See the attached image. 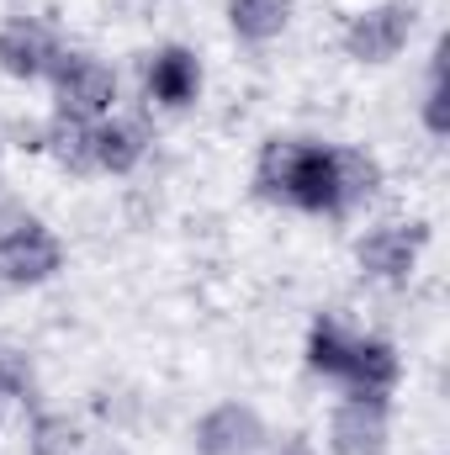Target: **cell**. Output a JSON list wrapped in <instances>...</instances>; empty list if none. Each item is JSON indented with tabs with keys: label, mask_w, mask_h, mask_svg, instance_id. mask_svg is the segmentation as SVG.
<instances>
[{
	"label": "cell",
	"mask_w": 450,
	"mask_h": 455,
	"mask_svg": "<svg viewBox=\"0 0 450 455\" xmlns=\"http://www.w3.org/2000/svg\"><path fill=\"white\" fill-rule=\"evenodd\" d=\"M344 397H371V403H392L403 387V349L387 334H355L350 360L334 381Z\"/></svg>",
	"instance_id": "9c48e42d"
},
{
	"label": "cell",
	"mask_w": 450,
	"mask_h": 455,
	"mask_svg": "<svg viewBox=\"0 0 450 455\" xmlns=\"http://www.w3.org/2000/svg\"><path fill=\"white\" fill-rule=\"evenodd\" d=\"M138 80H143V101H149L154 112L181 116L202 101V91H207V64H202V53H197L191 43H159V48L143 53Z\"/></svg>",
	"instance_id": "5b68a950"
},
{
	"label": "cell",
	"mask_w": 450,
	"mask_h": 455,
	"mask_svg": "<svg viewBox=\"0 0 450 455\" xmlns=\"http://www.w3.org/2000/svg\"><path fill=\"white\" fill-rule=\"evenodd\" d=\"M64 265H69L64 238L37 218V223H32L16 243H11V249H5V254H0V286H11V291H37V286L59 281V275H64Z\"/></svg>",
	"instance_id": "30bf717a"
},
{
	"label": "cell",
	"mask_w": 450,
	"mask_h": 455,
	"mask_svg": "<svg viewBox=\"0 0 450 455\" xmlns=\"http://www.w3.org/2000/svg\"><path fill=\"white\" fill-rule=\"evenodd\" d=\"M21 397H27V365L0 349V419H5L11 403H21Z\"/></svg>",
	"instance_id": "ac0fdd59"
},
{
	"label": "cell",
	"mask_w": 450,
	"mask_h": 455,
	"mask_svg": "<svg viewBox=\"0 0 450 455\" xmlns=\"http://www.w3.org/2000/svg\"><path fill=\"white\" fill-rule=\"evenodd\" d=\"M392 451V403L344 397L329 408L324 424V455H387Z\"/></svg>",
	"instance_id": "ba28073f"
},
{
	"label": "cell",
	"mask_w": 450,
	"mask_h": 455,
	"mask_svg": "<svg viewBox=\"0 0 450 455\" xmlns=\"http://www.w3.org/2000/svg\"><path fill=\"white\" fill-rule=\"evenodd\" d=\"M350 254H355L360 281H371V286H408L419 275L424 254H430V223H419V218L371 223L350 243Z\"/></svg>",
	"instance_id": "3957f363"
},
{
	"label": "cell",
	"mask_w": 450,
	"mask_h": 455,
	"mask_svg": "<svg viewBox=\"0 0 450 455\" xmlns=\"http://www.w3.org/2000/svg\"><path fill=\"white\" fill-rule=\"evenodd\" d=\"M297 16V0H223V21L228 32L244 43V48H270L286 37Z\"/></svg>",
	"instance_id": "7c38bea8"
},
{
	"label": "cell",
	"mask_w": 450,
	"mask_h": 455,
	"mask_svg": "<svg viewBox=\"0 0 450 455\" xmlns=\"http://www.w3.org/2000/svg\"><path fill=\"white\" fill-rule=\"evenodd\" d=\"M91 127L96 122H75V116H48L43 127H37V143L32 148H43L64 175H75V180H91L96 175V159H91Z\"/></svg>",
	"instance_id": "4fadbf2b"
},
{
	"label": "cell",
	"mask_w": 450,
	"mask_h": 455,
	"mask_svg": "<svg viewBox=\"0 0 450 455\" xmlns=\"http://www.w3.org/2000/svg\"><path fill=\"white\" fill-rule=\"evenodd\" d=\"M149 148H154V127H149V116H138V112H122V107H117L112 116H101V122L91 127L96 175H112V180L138 175L143 159H149Z\"/></svg>",
	"instance_id": "8fae6325"
},
{
	"label": "cell",
	"mask_w": 450,
	"mask_h": 455,
	"mask_svg": "<svg viewBox=\"0 0 450 455\" xmlns=\"http://www.w3.org/2000/svg\"><path fill=\"white\" fill-rule=\"evenodd\" d=\"M265 455H324L318 451V440L313 435H302V429H292V435H281V440H270Z\"/></svg>",
	"instance_id": "d6986e66"
},
{
	"label": "cell",
	"mask_w": 450,
	"mask_h": 455,
	"mask_svg": "<svg viewBox=\"0 0 450 455\" xmlns=\"http://www.w3.org/2000/svg\"><path fill=\"white\" fill-rule=\"evenodd\" d=\"M446 53H450V43H446V37H435V48H430V75H424V91H419V127H424L435 143H446V138H450V80H446Z\"/></svg>",
	"instance_id": "2e32d148"
},
{
	"label": "cell",
	"mask_w": 450,
	"mask_h": 455,
	"mask_svg": "<svg viewBox=\"0 0 450 455\" xmlns=\"http://www.w3.org/2000/svg\"><path fill=\"white\" fill-rule=\"evenodd\" d=\"M53 96V116H75V122H101L122 101V80L107 59L85 53V48H64L53 75L43 80Z\"/></svg>",
	"instance_id": "277c9868"
},
{
	"label": "cell",
	"mask_w": 450,
	"mask_h": 455,
	"mask_svg": "<svg viewBox=\"0 0 450 455\" xmlns=\"http://www.w3.org/2000/svg\"><path fill=\"white\" fill-rule=\"evenodd\" d=\"M260 202L302 212V218H339V143L318 138H265L249 170Z\"/></svg>",
	"instance_id": "6da1fadb"
},
{
	"label": "cell",
	"mask_w": 450,
	"mask_h": 455,
	"mask_svg": "<svg viewBox=\"0 0 450 455\" xmlns=\"http://www.w3.org/2000/svg\"><path fill=\"white\" fill-rule=\"evenodd\" d=\"M265 445H270L265 413L244 397H223V403L202 408L191 424V451L197 455H265Z\"/></svg>",
	"instance_id": "52a82bcc"
},
{
	"label": "cell",
	"mask_w": 450,
	"mask_h": 455,
	"mask_svg": "<svg viewBox=\"0 0 450 455\" xmlns=\"http://www.w3.org/2000/svg\"><path fill=\"white\" fill-rule=\"evenodd\" d=\"M64 48H69V43H64L59 27L43 21V16L16 11V16L0 21V75L16 80V85H37V80H48Z\"/></svg>",
	"instance_id": "8992f818"
},
{
	"label": "cell",
	"mask_w": 450,
	"mask_h": 455,
	"mask_svg": "<svg viewBox=\"0 0 450 455\" xmlns=\"http://www.w3.org/2000/svg\"><path fill=\"white\" fill-rule=\"evenodd\" d=\"M414 32H419V0H371L344 16L339 53L360 69H387L408 53Z\"/></svg>",
	"instance_id": "7a4b0ae2"
},
{
	"label": "cell",
	"mask_w": 450,
	"mask_h": 455,
	"mask_svg": "<svg viewBox=\"0 0 450 455\" xmlns=\"http://www.w3.org/2000/svg\"><path fill=\"white\" fill-rule=\"evenodd\" d=\"M32 223H37V212H32L27 202H16V196H5V191H0V254H5V249H11V243H16Z\"/></svg>",
	"instance_id": "e0dca14e"
},
{
	"label": "cell",
	"mask_w": 450,
	"mask_h": 455,
	"mask_svg": "<svg viewBox=\"0 0 450 455\" xmlns=\"http://www.w3.org/2000/svg\"><path fill=\"white\" fill-rule=\"evenodd\" d=\"M350 344H355V329L334 318V313H318L313 323H308V339H302V365H308V376H318V381H339V371H344V360H350Z\"/></svg>",
	"instance_id": "9a60e30c"
},
{
	"label": "cell",
	"mask_w": 450,
	"mask_h": 455,
	"mask_svg": "<svg viewBox=\"0 0 450 455\" xmlns=\"http://www.w3.org/2000/svg\"><path fill=\"white\" fill-rule=\"evenodd\" d=\"M387 186V170L371 148L339 143V218H355L360 207H371Z\"/></svg>",
	"instance_id": "5bb4252c"
}]
</instances>
